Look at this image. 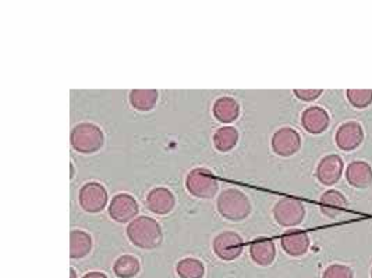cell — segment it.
Returning a JSON list of instances; mask_svg holds the SVG:
<instances>
[{
  "mask_svg": "<svg viewBox=\"0 0 372 278\" xmlns=\"http://www.w3.org/2000/svg\"><path fill=\"white\" fill-rule=\"evenodd\" d=\"M130 242L141 249H155L162 243L163 232L161 224L151 217H137L127 227Z\"/></svg>",
  "mask_w": 372,
  "mask_h": 278,
  "instance_id": "1",
  "label": "cell"
},
{
  "mask_svg": "<svg viewBox=\"0 0 372 278\" xmlns=\"http://www.w3.org/2000/svg\"><path fill=\"white\" fill-rule=\"evenodd\" d=\"M216 207L219 214L231 222L244 220L251 213L250 199L236 188H229L221 192V195L218 196Z\"/></svg>",
  "mask_w": 372,
  "mask_h": 278,
  "instance_id": "2",
  "label": "cell"
},
{
  "mask_svg": "<svg viewBox=\"0 0 372 278\" xmlns=\"http://www.w3.org/2000/svg\"><path fill=\"white\" fill-rule=\"evenodd\" d=\"M70 142L76 152L91 155L100 150L105 143V137L98 126L93 123H81L73 128Z\"/></svg>",
  "mask_w": 372,
  "mask_h": 278,
  "instance_id": "3",
  "label": "cell"
},
{
  "mask_svg": "<svg viewBox=\"0 0 372 278\" xmlns=\"http://www.w3.org/2000/svg\"><path fill=\"white\" fill-rule=\"evenodd\" d=\"M186 188L190 195L199 199H212L219 188V183L214 173L207 169H192L186 177Z\"/></svg>",
  "mask_w": 372,
  "mask_h": 278,
  "instance_id": "4",
  "label": "cell"
},
{
  "mask_svg": "<svg viewBox=\"0 0 372 278\" xmlns=\"http://www.w3.org/2000/svg\"><path fill=\"white\" fill-rule=\"evenodd\" d=\"M306 216L304 205L296 198H281L274 207V217L281 227H296Z\"/></svg>",
  "mask_w": 372,
  "mask_h": 278,
  "instance_id": "5",
  "label": "cell"
},
{
  "mask_svg": "<svg viewBox=\"0 0 372 278\" xmlns=\"http://www.w3.org/2000/svg\"><path fill=\"white\" fill-rule=\"evenodd\" d=\"M109 196L106 188L99 183H87L81 186L79 192V202L80 206L87 213H99L107 205Z\"/></svg>",
  "mask_w": 372,
  "mask_h": 278,
  "instance_id": "6",
  "label": "cell"
},
{
  "mask_svg": "<svg viewBox=\"0 0 372 278\" xmlns=\"http://www.w3.org/2000/svg\"><path fill=\"white\" fill-rule=\"evenodd\" d=\"M140 207L137 200L129 193H117L109 205V216L117 223H132L139 216Z\"/></svg>",
  "mask_w": 372,
  "mask_h": 278,
  "instance_id": "7",
  "label": "cell"
},
{
  "mask_svg": "<svg viewBox=\"0 0 372 278\" xmlns=\"http://www.w3.org/2000/svg\"><path fill=\"white\" fill-rule=\"evenodd\" d=\"M214 252L215 255L225 260V262H232L237 259L244 248V242L238 234L233 231H225L219 234L214 239Z\"/></svg>",
  "mask_w": 372,
  "mask_h": 278,
  "instance_id": "8",
  "label": "cell"
},
{
  "mask_svg": "<svg viewBox=\"0 0 372 278\" xmlns=\"http://www.w3.org/2000/svg\"><path fill=\"white\" fill-rule=\"evenodd\" d=\"M271 143L277 155L283 156V157H289V156L296 155L300 150L301 137L296 130L290 127H283L274 134Z\"/></svg>",
  "mask_w": 372,
  "mask_h": 278,
  "instance_id": "9",
  "label": "cell"
},
{
  "mask_svg": "<svg viewBox=\"0 0 372 278\" xmlns=\"http://www.w3.org/2000/svg\"><path fill=\"white\" fill-rule=\"evenodd\" d=\"M176 206V198L172 191L163 186L153 188L146 196V207L159 216L169 214Z\"/></svg>",
  "mask_w": 372,
  "mask_h": 278,
  "instance_id": "10",
  "label": "cell"
},
{
  "mask_svg": "<svg viewBox=\"0 0 372 278\" xmlns=\"http://www.w3.org/2000/svg\"><path fill=\"white\" fill-rule=\"evenodd\" d=\"M364 139L363 127L356 121H347L342 124L336 133V145L344 152H351L357 149Z\"/></svg>",
  "mask_w": 372,
  "mask_h": 278,
  "instance_id": "11",
  "label": "cell"
},
{
  "mask_svg": "<svg viewBox=\"0 0 372 278\" xmlns=\"http://www.w3.org/2000/svg\"><path fill=\"white\" fill-rule=\"evenodd\" d=\"M343 173V160L337 155L325 156L317 167V179L324 186H335Z\"/></svg>",
  "mask_w": 372,
  "mask_h": 278,
  "instance_id": "12",
  "label": "cell"
},
{
  "mask_svg": "<svg viewBox=\"0 0 372 278\" xmlns=\"http://www.w3.org/2000/svg\"><path fill=\"white\" fill-rule=\"evenodd\" d=\"M329 114L322 107L313 106L304 110L301 116V124L310 134H322L329 127Z\"/></svg>",
  "mask_w": 372,
  "mask_h": 278,
  "instance_id": "13",
  "label": "cell"
},
{
  "mask_svg": "<svg viewBox=\"0 0 372 278\" xmlns=\"http://www.w3.org/2000/svg\"><path fill=\"white\" fill-rule=\"evenodd\" d=\"M283 250L293 258H298L307 253L310 248V238L307 232L291 231L284 234L280 239Z\"/></svg>",
  "mask_w": 372,
  "mask_h": 278,
  "instance_id": "14",
  "label": "cell"
},
{
  "mask_svg": "<svg viewBox=\"0 0 372 278\" xmlns=\"http://www.w3.org/2000/svg\"><path fill=\"white\" fill-rule=\"evenodd\" d=\"M251 259L260 266H271L277 256V246L272 239L261 238L251 243L250 246Z\"/></svg>",
  "mask_w": 372,
  "mask_h": 278,
  "instance_id": "15",
  "label": "cell"
},
{
  "mask_svg": "<svg viewBox=\"0 0 372 278\" xmlns=\"http://www.w3.org/2000/svg\"><path fill=\"white\" fill-rule=\"evenodd\" d=\"M346 179L354 188H368L372 183V169L367 162H353L347 166Z\"/></svg>",
  "mask_w": 372,
  "mask_h": 278,
  "instance_id": "16",
  "label": "cell"
},
{
  "mask_svg": "<svg viewBox=\"0 0 372 278\" xmlns=\"http://www.w3.org/2000/svg\"><path fill=\"white\" fill-rule=\"evenodd\" d=\"M349 203L344 195L339 191H326L321 198V210L329 219H337L347 209Z\"/></svg>",
  "mask_w": 372,
  "mask_h": 278,
  "instance_id": "17",
  "label": "cell"
},
{
  "mask_svg": "<svg viewBox=\"0 0 372 278\" xmlns=\"http://www.w3.org/2000/svg\"><path fill=\"white\" fill-rule=\"evenodd\" d=\"M212 113H214V117L218 121H221L223 124H229V123H233V121H236L238 119V116H240V104L233 97L223 96V97H219L214 103Z\"/></svg>",
  "mask_w": 372,
  "mask_h": 278,
  "instance_id": "18",
  "label": "cell"
},
{
  "mask_svg": "<svg viewBox=\"0 0 372 278\" xmlns=\"http://www.w3.org/2000/svg\"><path fill=\"white\" fill-rule=\"evenodd\" d=\"M70 256L71 259H83L90 255L93 249V238L88 232L73 230L70 234Z\"/></svg>",
  "mask_w": 372,
  "mask_h": 278,
  "instance_id": "19",
  "label": "cell"
},
{
  "mask_svg": "<svg viewBox=\"0 0 372 278\" xmlns=\"http://www.w3.org/2000/svg\"><path fill=\"white\" fill-rule=\"evenodd\" d=\"M158 96L156 90H133L130 92V103L136 110L149 111L155 107Z\"/></svg>",
  "mask_w": 372,
  "mask_h": 278,
  "instance_id": "20",
  "label": "cell"
},
{
  "mask_svg": "<svg viewBox=\"0 0 372 278\" xmlns=\"http://www.w3.org/2000/svg\"><path fill=\"white\" fill-rule=\"evenodd\" d=\"M140 262L132 255L120 256L113 265V273L119 278H133L140 273Z\"/></svg>",
  "mask_w": 372,
  "mask_h": 278,
  "instance_id": "21",
  "label": "cell"
},
{
  "mask_svg": "<svg viewBox=\"0 0 372 278\" xmlns=\"http://www.w3.org/2000/svg\"><path fill=\"white\" fill-rule=\"evenodd\" d=\"M238 131L234 127H223L219 128L214 134V146L219 152H229L238 142Z\"/></svg>",
  "mask_w": 372,
  "mask_h": 278,
  "instance_id": "22",
  "label": "cell"
},
{
  "mask_svg": "<svg viewBox=\"0 0 372 278\" xmlns=\"http://www.w3.org/2000/svg\"><path fill=\"white\" fill-rule=\"evenodd\" d=\"M176 273L180 278H202L205 274V266L198 259L186 258L178 263Z\"/></svg>",
  "mask_w": 372,
  "mask_h": 278,
  "instance_id": "23",
  "label": "cell"
},
{
  "mask_svg": "<svg viewBox=\"0 0 372 278\" xmlns=\"http://www.w3.org/2000/svg\"><path fill=\"white\" fill-rule=\"evenodd\" d=\"M346 95L356 109H366L372 103V90H349Z\"/></svg>",
  "mask_w": 372,
  "mask_h": 278,
  "instance_id": "24",
  "label": "cell"
},
{
  "mask_svg": "<svg viewBox=\"0 0 372 278\" xmlns=\"http://www.w3.org/2000/svg\"><path fill=\"white\" fill-rule=\"evenodd\" d=\"M324 278H353V272L344 265H330L324 272Z\"/></svg>",
  "mask_w": 372,
  "mask_h": 278,
  "instance_id": "25",
  "label": "cell"
},
{
  "mask_svg": "<svg viewBox=\"0 0 372 278\" xmlns=\"http://www.w3.org/2000/svg\"><path fill=\"white\" fill-rule=\"evenodd\" d=\"M294 95L304 102H313L322 95V90H294Z\"/></svg>",
  "mask_w": 372,
  "mask_h": 278,
  "instance_id": "26",
  "label": "cell"
},
{
  "mask_svg": "<svg viewBox=\"0 0 372 278\" xmlns=\"http://www.w3.org/2000/svg\"><path fill=\"white\" fill-rule=\"evenodd\" d=\"M83 278H107V276L100 272H91V273H87Z\"/></svg>",
  "mask_w": 372,
  "mask_h": 278,
  "instance_id": "27",
  "label": "cell"
},
{
  "mask_svg": "<svg viewBox=\"0 0 372 278\" xmlns=\"http://www.w3.org/2000/svg\"><path fill=\"white\" fill-rule=\"evenodd\" d=\"M70 278H77V273H76V270H74V269H71V270H70Z\"/></svg>",
  "mask_w": 372,
  "mask_h": 278,
  "instance_id": "28",
  "label": "cell"
},
{
  "mask_svg": "<svg viewBox=\"0 0 372 278\" xmlns=\"http://www.w3.org/2000/svg\"><path fill=\"white\" fill-rule=\"evenodd\" d=\"M73 177H74V166L71 164V179H73Z\"/></svg>",
  "mask_w": 372,
  "mask_h": 278,
  "instance_id": "29",
  "label": "cell"
},
{
  "mask_svg": "<svg viewBox=\"0 0 372 278\" xmlns=\"http://www.w3.org/2000/svg\"><path fill=\"white\" fill-rule=\"evenodd\" d=\"M371 278H372V269H371Z\"/></svg>",
  "mask_w": 372,
  "mask_h": 278,
  "instance_id": "30",
  "label": "cell"
}]
</instances>
